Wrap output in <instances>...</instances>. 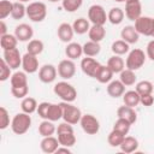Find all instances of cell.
Wrapping results in <instances>:
<instances>
[{
  "instance_id": "obj_1",
  "label": "cell",
  "mask_w": 154,
  "mask_h": 154,
  "mask_svg": "<svg viewBox=\"0 0 154 154\" xmlns=\"http://www.w3.org/2000/svg\"><path fill=\"white\" fill-rule=\"evenodd\" d=\"M53 91L57 96H59L63 101L65 102H73L76 99H77V90L76 88L67 83L65 79L61 81V82H58L54 84V88H53Z\"/></svg>"
},
{
  "instance_id": "obj_2",
  "label": "cell",
  "mask_w": 154,
  "mask_h": 154,
  "mask_svg": "<svg viewBox=\"0 0 154 154\" xmlns=\"http://www.w3.org/2000/svg\"><path fill=\"white\" fill-rule=\"evenodd\" d=\"M31 126V117L25 112L17 113L11 120V130L16 135H24Z\"/></svg>"
},
{
  "instance_id": "obj_3",
  "label": "cell",
  "mask_w": 154,
  "mask_h": 154,
  "mask_svg": "<svg viewBox=\"0 0 154 154\" xmlns=\"http://www.w3.org/2000/svg\"><path fill=\"white\" fill-rule=\"evenodd\" d=\"M26 16L31 22L40 23L47 17V6L42 1H34L26 6Z\"/></svg>"
},
{
  "instance_id": "obj_4",
  "label": "cell",
  "mask_w": 154,
  "mask_h": 154,
  "mask_svg": "<svg viewBox=\"0 0 154 154\" xmlns=\"http://www.w3.org/2000/svg\"><path fill=\"white\" fill-rule=\"evenodd\" d=\"M146 58H147V54L142 49L134 48L128 53V57L125 60V67L130 69L132 71H136L144 65Z\"/></svg>"
},
{
  "instance_id": "obj_5",
  "label": "cell",
  "mask_w": 154,
  "mask_h": 154,
  "mask_svg": "<svg viewBox=\"0 0 154 154\" xmlns=\"http://www.w3.org/2000/svg\"><path fill=\"white\" fill-rule=\"evenodd\" d=\"M60 103H61V107H63V119H64V122L70 123L72 125L79 123V120L82 118L81 109L77 106L72 105V102H65V101H63Z\"/></svg>"
},
{
  "instance_id": "obj_6",
  "label": "cell",
  "mask_w": 154,
  "mask_h": 154,
  "mask_svg": "<svg viewBox=\"0 0 154 154\" xmlns=\"http://www.w3.org/2000/svg\"><path fill=\"white\" fill-rule=\"evenodd\" d=\"M88 19L91 24H96V25H105L106 22L108 20L105 8L101 5H97V4H94L89 7Z\"/></svg>"
},
{
  "instance_id": "obj_7",
  "label": "cell",
  "mask_w": 154,
  "mask_h": 154,
  "mask_svg": "<svg viewBox=\"0 0 154 154\" xmlns=\"http://www.w3.org/2000/svg\"><path fill=\"white\" fill-rule=\"evenodd\" d=\"M79 124L82 130L88 135H96L100 130V122L93 114H82Z\"/></svg>"
},
{
  "instance_id": "obj_8",
  "label": "cell",
  "mask_w": 154,
  "mask_h": 154,
  "mask_svg": "<svg viewBox=\"0 0 154 154\" xmlns=\"http://www.w3.org/2000/svg\"><path fill=\"white\" fill-rule=\"evenodd\" d=\"M135 29L140 35L153 36L154 32V18L148 16H141L135 20Z\"/></svg>"
},
{
  "instance_id": "obj_9",
  "label": "cell",
  "mask_w": 154,
  "mask_h": 154,
  "mask_svg": "<svg viewBox=\"0 0 154 154\" xmlns=\"http://www.w3.org/2000/svg\"><path fill=\"white\" fill-rule=\"evenodd\" d=\"M58 75L59 77H61L63 79L67 81V79H71L75 73H76V64L73 63V60L71 59H64L61 60L59 64H58Z\"/></svg>"
},
{
  "instance_id": "obj_10",
  "label": "cell",
  "mask_w": 154,
  "mask_h": 154,
  "mask_svg": "<svg viewBox=\"0 0 154 154\" xmlns=\"http://www.w3.org/2000/svg\"><path fill=\"white\" fill-rule=\"evenodd\" d=\"M125 17L129 20L135 22L142 16V5L140 0H126L125 1Z\"/></svg>"
},
{
  "instance_id": "obj_11",
  "label": "cell",
  "mask_w": 154,
  "mask_h": 154,
  "mask_svg": "<svg viewBox=\"0 0 154 154\" xmlns=\"http://www.w3.org/2000/svg\"><path fill=\"white\" fill-rule=\"evenodd\" d=\"M57 75H58V70L52 64H45L38 70V79L45 84L53 83L57 78Z\"/></svg>"
},
{
  "instance_id": "obj_12",
  "label": "cell",
  "mask_w": 154,
  "mask_h": 154,
  "mask_svg": "<svg viewBox=\"0 0 154 154\" xmlns=\"http://www.w3.org/2000/svg\"><path fill=\"white\" fill-rule=\"evenodd\" d=\"M22 57L20 52L18 51V48H12V49H7L4 51V60L7 63V65L12 69V70H17L18 67L22 66Z\"/></svg>"
},
{
  "instance_id": "obj_13",
  "label": "cell",
  "mask_w": 154,
  "mask_h": 154,
  "mask_svg": "<svg viewBox=\"0 0 154 154\" xmlns=\"http://www.w3.org/2000/svg\"><path fill=\"white\" fill-rule=\"evenodd\" d=\"M100 66H101V64L97 60H95L93 57H85L81 60V70L88 77L95 78V75Z\"/></svg>"
},
{
  "instance_id": "obj_14",
  "label": "cell",
  "mask_w": 154,
  "mask_h": 154,
  "mask_svg": "<svg viewBox=\"0 0 154 154\" xmlns=\"http://www.w3.org/2000/svg\"><path fill=\"white\" fill-rule=\"evenodd\" d=\"M22 69L26 73H35V72H37L40 70L38 69L37 55H34V54H30V53L26 52L22 57Z\"/></svg>"
},
{
  "instance_id": "obj_15",
  "label": "cell",
  "mask_w": 154,
  "mask_h": 154,
  "mask_svg": "<svg viewBox=\"0 0 154 154\" xmlns=\"http://www.w3.org/2000/svg\"><path fill=\"white\" fill-rule=\"evenodd\" d=\"M14 35L18 38V41H20V42H26L28 41L29 42L34 36V29L31 28V25H29L26 23H22V24L16 26Z\"/></svg>"
},
{
  "instance_id": "obj_16",
  "label": "cell",
  "mask_w": 154,
  "mask_h": 154,
  "mask_svg": "<svg viewBox=\"0 0 154 154\" xmlns=\"http://www.w3.org/2000/svg\"><path fill=\"white\" fill-rule=\"evenodd\" d=\"M57 35H58V37H59V40H60L61 42H65V43L72 42L73 35H75V30H73V28H72V24L61 23V24L58 26Z\"/></svg>"
},
{
  "instance_id": "obj_17",
  "label": "cell",
  "mask_w": 154,
  "mask_h": 154,
  "mask_svg": "<svg viewBox=\"0 0 154 154\" xmlns=\"http://www.w3.org/2000/svg\"><path fill=\"white\" fill-rule=\"evenodd\" d=\"M60 143L58 141V137H54V136H47V137H43L41 143H40V148L43 153L46 154H53L57 152V149L59 148Z\"/></svg>"
},
{
  "instance_id": "obj_18",
  "label": "cell",
  "mask_w": 154,
  "mask_h": 154,
  "mask_svg": "<svg viewBox=\"0 0 154 154\" xmlns=\"http://www.w3.org/2000/svg\"><path fill=\"white\" fill-rule=\"evenodd\" d=\"M106 91L111 97L117 99L123 96V94L125 93V85L122 83L120 79H112L109 83H107Z\"/></svg>"
},
{
  "instance_id": "obj_19",
  "label": "cell",
  "mask_w": 154,
  "mask_h": 154,
  "mask_svg": "<svg viewBox=\"0 0 154 154\" xmlns=\"http://www.w3.org/2000/svg\"><path fill=\"white\" fill-rule=\"evenodd\" d=\"M120 37L129 45H134V43L138 42L140 34L137 32V30L135 29L134 25H125L120 31Z\"/></svg>"
},
{
  "instance_id": "obj_20",
  "label": "cell",
  "mask_w": 154,
  "mask_h": 154,
  "mask_svg": "<svg viewBox=\"0 0 154 154\" xmlns=\"http://www.w3.org/2000/svg\"><path fill=\"white\" fill-rule=\"evenodd\" d=\"M117 117L118 118H123V119L128 120L131 124L136 123V120H137V113H136L135 108L130 107V106H126V105L120 106L117 109Z\"/></svg>"
},
{
  "instance_id": "obj_21",
  "label": "cell",
  "mask_w": 154,
  "mask_h": 154,
  "mask_svg": "<svg viewBox=\"0 0 154 154\" xmlns=\"http://www.w3.org/2000/svg\"><path fill=\"white\" fill-rule=\"evenodd\" d=\"M65 54L71 60L78 59V58H81L83 55V46L79 45L78 42H70V43L66 45Z\"/></svg>"
},
{
  "instance_id": "obj_22",
  "label": "cell",
  "mask_w": 154,
  "mask_h": 154,
  "mask_svg": "<svg viewBox=\"0 0 154 154\" xmlns=\"http://www.w3.org/2000/svg\"><path fill=\"white\" fill-rule=\"evenodd\" d=\"M113 75L114 72L107 66V65H101L95 75V79L99 82V83H102V84H106V83H109L113 78Z\"/></svg>"
},
{
  "instance_id": "obj_23",
  "label": "cell",
  "mask_w": 154,
  "mask_h": 154,
  "mask_svg": "<svg viewBox=\"0 0 154 154\" xmlns=\"http://www.w3.org/2000/svg\"><path fill=\"white\" fill-rule=\"evenodd\" d=\"M88 36H89V40H91V41L101 42L106 36V29L103 25L93 24L88 31Z\"/></svg>"
},
{
  "instance_id": "obj_24",
  "label": "cell",
  "mask_w": 154,
  "mask_h": 154,
  "mask_svg": "<svg viewBox=\"0 0 154 154\" xmlns=\"http://www.w3.org/2000/svg\"><path fill=\"white\" fill-rule=\"evenodd\" d=\"M119 148L124 153H128V154L129 153H134L138 148V141L134 136H125L123 142H122V144L119 146Z\"/></svg>"
},
{
  "instance_id": "obj_25",
  "label": "cell",
  "mask_w": 154,
  "mask_h": 154,
  "mask_svg": "<svg viewBox=\"0 0 154 154\" xmlns=\"http://www.w3.org/2000/svg\"><path fill=\"white\" fill-rule=\"evenodd\" d=\"M107 66L114 72V73H120L125 69V61L122 58V55H116L113 54L108 60H107Z\"/></svg>"
},
{
  "instance_id": "obj_26",
  "label": "cell",
  "mask_w": 154,
  "mask_h": 154,
  "mask_svg": "<svg viewBox=\"0 0 154 154\" xmlns=\"http://www.w3.org/2000/svg\"><path fill=\"white\" fill-rule=\"evenodd\" d=\"M124 17H125V13L120 7H112L107 13L108 22L113 25H119L124 20Z\"/></svg>"
},
{
  "instance_id": "obj_27",
  "label": "cell",
  "mask_w": 154,
  "mask_h": 154,
  "mask_svg": "<svg viewBox=\"0 0 154 154\" xmlns=\"http://www.w3.org/2000/svg\"><path fill=\"white\" fill-rule=\"evenodd\" d=\"M72 28L75 30V34L77 35H83V34H87L90 29V22L89 19L87 18H83V17H79L77 18L73 23H72Z\"/></svg>"
},
{
  "instance_id": "obj_28",
  "label": "cell",
  "mask_w": 154,
  "mask_h": 154,
  "mask_svg": "<svg viewBox=\"0 0 154 154\" xmlns=\"http://www.w3.org/2000/svg\"><path fill=\"white\" fill-rule=\"evenodd\" d=\"M54 122L48 120V119H43L40 125H38V134L42 137H47V136H53L54 132H57V126L53 124Z\"/></svg>"
},
{
  "instance_id": "obj_29",
  "label": "cell",
  "mask_w": 154,
  "mask_h": 154,
  "mask_svg": "<svg viewBox=\"0 0 154 154\" xmlns=\"http://www.w3.org/2000/svg\"><path fill=\"white\" fill-rule=\"evenodd\" d=\"M17 43H18V38L16 37L14 34H8L7 32V34L0 36V46L4 51L16 48Z\"/></svg>"
},
{
  "instance_id": "obj_30",
  "label": "cell",
  "mask_w": 154,
  "mask_h": 154,
  "mask_svg": "<svg viewBox=\"0 0 154 154\" xmlns=\"http://www.w3.org/2000/svg\"><path fill=\"white\" fill-rule=\"evenodd\" d=\"M101 52V46H100V42H95V41H91L89 40L88 42H85L83 45V54L85 57H96L99 53Z\"/></svg>"
},
{
  "instance_id": "obj_31",
  "label": "cell",
  "mask_w": 154,
  "mask_h": 154,
  "mask_svg": "<svg viewBox=\"0 0 154 154\" xmlns=\"http://www.w3.org/2000/svg\"><path fill=\"white\" fill-rule=\"evenodd\" d=\"M123 102L124 105L126 106H130V107H136L138 103H140V97L141 95L136 91V90H128L123 94Z\"/></svg>"
},
{
  "instance_id": "obj_32",
  "label": "cell",
  "mask_w": 154,
  "mask_h": 154,
  "mask_svg": "<svg viewBox=\"0 0 154 154\" xmlns=\"http://www.w3.org/2000/svg\"><path fill=\"white\" fill-rule=\"evenodd\" d=\"M136 73L135 71L130 70V69H124L120 73H119V79L122 81V83L125 85V87H130V85H134L136 83Z\"/></svg>"
},
{
  "instance_id": "obj_33",
  "label": "cell",
  "mask_w": 154,
  "mask_h": 154,
  "mask_svg": "<svg viewBox=\"0 0 154 154\" xmlns=\"http://www.w3.org/2000/svg\"><path fill=\"white\" fill-rule=\"evenodd\" d=\"M37 101L34 99V97H30V96H25L22 102H20V108H22V112H25L28 114H32L34 112H36L37 109Z\"/></svg>"
},
{
  "instance_id": "obj_34",
  "label": "cell",
  "mask_w": 154,
  "mask_h": 154,
  "mask_svg": "<svg viewBox=\"0 0 154 154\" xmlns=\"http://www.w3.org/2000/svg\"><path fill=\"white\" fill-rule=\"evenodd\" d=\"M111 51L116 55H124L130 52V45L128 42H125L124 40H117L112 43Z\"/></svg>"
},
{
  "instance_id": "obj_35",
  "label": "cell",
  "mask_w": 154,
  "mask_h": 154,
  "mask_svg": "<svg viewBox=\"0 0 154 154\" xmlns=\"http://www.w3.org/2000/svg\"><path fill=\"white\" fill-rule=\"evenodd\" d=\"M11 87H22V85H28V77L25 71H16L12 73L11 78Z\"/></svg>"
},
{
  "instance_id": "obj_36",
  "label": "cell",
  "mask_w": 154,
  "mask_h": 154,
  "mask_svg": "<svg viewBox=\"0 0 154 154\" xmlns=\"http://www.w3.org/2000/svg\"><path fill=\"white\" fill-rule=\"evenodd\" d=\"M43 48H45V45L41 40H30L26 45V52L30 53V54H34V55H40L42 52H43Z\"/></svg>"
},
{
  "instance_id": "obj_37",
  "label": "cell",
  "mask_w": 154,
  "mask_h": 154,
  "mask_svg": "<svg viewBox=\"0 0 154 154\" xmlns=\"http://www.w3.org/2000/svg\"><path fill=\"white\" fill-rule=\"evenodd\" d=\"M63 118V107L61 103H52L48 111L47 119L52 122H58L59 119Z\"/></svg>"
},
{
  "instance_id": "obj_38",
  "label": "cell",
  "mask_w": 154,
  "mask_h": 154,
  "mask_svg": "<svg viewBox=\"0 0 154 154\" xmlns=\"http://www.w3.org/2000/svg\"><path fill=\"white\" fill-rule=\"evenodd\" d=\"M58 141L60 143V146H65V147H72L76 143V136L75 132H61L58 134Z\"/></svg>"
},
{
  "instance_id": "obj_39",
  "label": "cell",
  "mask_w": 154,
  "mask_h": 154,
  "mask_svg": "<svg viewBox=\"0 0 154 154\" xmlns=\"http://www.w3.org/2000/svg\"><path fill=\"white\" fill-rule=\"evenodd\" d=\"M24 16H26V6L24 5V2H19V1L13 2V10H12L11 17L14 20H19Z\"/></svg>"
},
{
  "instance_id": "obj_40",
  "label": "cell",
  "mask_w": 154,
  "mask_h": 154,
  "mask_svg": "<svg viewBox=\"0 0 154 154\" xmlns=\"http://www.w3.org/2000/svg\"><path fill=\"white\" fill-rule=\"evenodd\" d=\"M124 137H125V135H123L122 132H119V131L112 129V131H111V132L108 134V136H107V142H108V144H109L111 147H119V146L122 144Z\"/></svg>"
},
{
  "instance_id": "obj_41",
  "label": "cell",
  "mask_w": 154,
  "mask_h": 154,
  "mask_svg": "<svg viewBox=\"0 0 154 154\" xmlns=\"http://www.w3.org/2000/svg\"><path fill=\"white\" fill-rule=\"evenodd\" d=\"M83 5V0H61V6L66 12H76Z\"/></svg>"
},
{
  "instance_id": "obj_42",
  "label": "cell",
  "mask_w": 154,
  "mask_h": 154,
  "mask_svg": "<svg viewBox=\"0 0 154 154\" xmlns=\"http://www.w3.org/2000/svg\"><path fill=\"white\" fill-rule=\"evenodd\" d=\"M153 83L150 81H140L136 83V88L135 90L140 94V95H143V94H152L153 93Z\"/></svg>"
},
{
  "instance_id": "obj_43",
  "label": "cell",
  "mask_w": 154,
  "mask_h": 154,
  "mask_svg": "<svg viewBox=\"0 0 154 154\" xmlns=\"http://www.w3.org/2000/svg\"><path fill=\"white\" fill-rule=\"evenodd\" d=\"M131 123H129L128 120H125V119H123V118H118L117 120H116V123L113 124V129L114 130H117V131H119V132H122L123 135H128L129 134V131H130V128H131Z\"/></svg>"
},
{
  "instance_id": "obj_44",
  "label": "cell",
  "mask_w": 154,
  "mask_h": 154,
  "mask_svg": "<svg viewBox=\"0 0 154 154\" xmlns=\"http://www.w3.org/2000/svg\"><path fill=\"white\" fill-rule=\"evenodd\" d=\"M13 10V2L8 0H1L0 1V19H5L6 17L11 16Z\"/></svg>"
},
{
  "instance_id": "obj_45",
  "label": "cell",
  "mask_w": 154,
  "mask_h": 154,
  "mask_svg": "<svg viewBox=\"0 0 154 154\" xmlns=\"http://www.w3.org/2000/svg\"><path fill=\"white\" fill-rule=\"evenodd\" d=\"M10 125H11L10 113H8V111H7L4 106H1V107H0V129H1V130H5V129H7Z\"/></svg>"
},
{
  "instance_id": "obj_46",
  "label": "cell",
  "mask_w": 154,
  "mask_h": 154,
  "mask_svg": "<svg viewBox=\"0 0 154 154\" xmlns=\"http://www.w3.org/2000/svg\"><path fill=\"white\" fill-rule=\"evenodd\" d=\"M11 70L12 69L7 65V63L4 59H1V61H0V81L1 82H5L11 78V76H12Z\"/></svg>"
},
{
  "instance_id": "obj_47",
  "label": "cell",
  "mask_w": 154,
  "mask_h": 154,
  "mask_svg": "<svg viewBox=\"0 0 154 154\" xmlns=\"http://www.w3.org/2000/svg\"><path fill=\"white\" fill-rule=\"evenodd\" d=\"M11 93L16 99H24L28 93H29V87L28 85H22V87H11Z\"/></svg>"
},
{
  "instance_id": "obj_48",
  "label": "cell",
  "mask_w": 154,
  "mask_h": 154,
  "mask_svg": "<svg viewBox=\"0 0 154 154\" xmlns=\"http://www.w3.org/2000/svg\"><path fill=\"white\" fill-rule=\"evenodd\" d=\"M51 105H52V103H51V102H47V101H43V102L38 103L37 109H36L38 117H41L42 119H47V116H48V111H49Z\"/></svg>"
},
{
  "instance_id": "obj_49",
  "label": "cell",
  "mask_w": 154,
  "mask_h": 154,
  "mask_svg": "<svg viewBox=\"0 0 154 154\" xmlns=\"http://www.w3.org/2000/svg\"><path fill=\"white\" fill-rule=\"evenodd\" d=\"M140 103L144 107H150L154 103V96L152 94H143L140 97Z\"/></svg>"
},
{
  "instance_id": "obj_50",
  "label": "cell",
  "mask_w": 154,
  "mask_h": 154,
  "mask_svg": "<svg viewBox=\"0 0 154 154\" xmlns=\"http://www.w3.org/2000/svg\"><path fill=\"white\" fill-rule=\"evenodd\" d=\"M61 132H73V128H72V124L70 123H60L58 126H57V134H61Z\"/></svg>"
},
{
  "instance_id": "obj_51",
  "label": "cell",
  "mask_w": 154,
  "mask_h": 154,
  "mask_svg": "<svg viewBox=\"0 0 154 154\" xmlns=\"http://www.w3.org/2000/svg\"><path fill=\"white\" fill-rule=\"evenodd\" d=\"M146 54H147V58L154 61V40L148 42L147 48H146Z\"/></svg>"
},
{
  "instance_id": "obj_52",
  "label": "cell",
  "mask_w": 154,
  "mask_h": 154,
  "mask_svg": "<svg viewBox=\"0 0 154 154\" xmlns=\"http://www.w3.org/2000/svg\"><path fill=\"white\" fill-rule=\"evenodd\" d=\"M57 154H60V153H65V154H71V149L70 147H65V146H59V148L57 149L55 152Z\"/></svg>"
},
{
  "instance_id": "obj_53",
  "label": "cell",
  "mask_w": 154,
  "mask_h": 154,
  "mask_svg": "<svg viewBox=\"0 0 154 154\" xmlns=\"http://www.w3.org/2000/svg\"><path fill=\"white\" fill-rule=\"evenodd\" d=\"M5 34H7V25L4 22V19H1L0 20V36L1 35H5Z\"/></svg>"
},
{
  "instance_id": "obj_54",
  "label": "cell",
  "mask_w": 154,
  "mask_h": 154,
  "mask_svg": "<svg viewBox=\"0 0 154 154\" xmlns=\"http://www.w3.org/2000/svg\"><path fill=\"white\" fill-rule=\"evenodd\" d=\"M17 1H19V2H29L31 0H17Z\"/></svg>"
},
{
  "instance_id": "obj_55",
  "label": "cell",
  "mask_w": 154,
  "mask_h": 154,
  "mask_svg": "<svg viewBox=\"0 0 154 154\" xmlns=\"http://www.w3.org/2000/svg\"><path fill=\"white\" fill-rule=\"evenodd\" d=\"M114 1H117V2H125L126 0H114Z\"/></svg>"
},
{
  "instance_id": "obj_56",
  "label": "cell",
  "mask_w": 154,
  "mask_h": 154,
  "mask_svg": "<svg viewBox=\"0 0 154 154\" xmlns=\"http://www.w3.org/2000/svg\"><path fill=\"white\" fill-rule=\"evenodd\" d=\"M48 1H51V2H58V1H61V0H48Z\"/></svg>"
},
{
  "instance_id": "obj_57",
  "label": "cell",
  "mask_w": 154,
  "mask_h": 154,
  "mask_svg": "<svg viewBox=\"0 0 154 154\" xmlns=\"http://www.w3.org/2000/svg\"><path fill=\"white\" fill-rule=\"evenodd\" d=\"M152 37H154V32H153V36H152Z\"/></svg>"
}]
</instances>
